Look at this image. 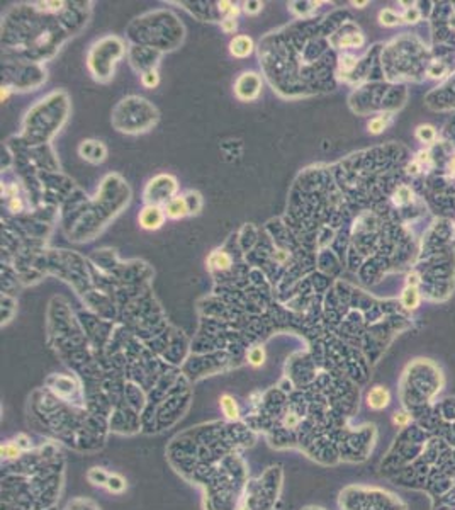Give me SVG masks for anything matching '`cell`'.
Here are the masks:
<instances>
[{"mask_svg":"<svg viewBox=\"0 0 455 510\" xmlns=\"http://www.w3.org/2000/svg\"><path fill=\"white\" fill-rule=\"evenodd\" d=\"M265 359H267V354H265V349L262 345H253L246 350V361L253 367L264 366Z\"/></svg>","mask_w":455,"mask_h":510,"instance_id":"obj_10","label":"cell"},{"mask_svg":"<svg viewBox=\"0 0 455 510\" xmlns=\"http://www.w3.org/2000/svg\"><path fill=\"white\" fill-rule=\"evenodd\" d=\"M230 53L234 58H248L253 53V40L250 36H244V34L234 36L230 41Z\"/></svg>","mask_w":455,"mask_h":510,"instance_id":"obj_5","label":"cell"},{"mask_svg":"<svg viewBox=\"0 0 455 510\" xmlns=\"http://www.w3.org/2000/svg\"><path fill=\"white\" fill-rule=\"evenodd\" d=\"M402 305H404L406 308H410V310H414V308H418L420 305V294H418V289L416 288H408L404 289V293H402Z\"/></svg>","mask_w":455,"mask_h":510,"instance_id":"obj_13","label":"cell"},{"mask_svg":"<svg viewBox=\"0 0 455 510\" xmlns=\"http://www.w3.org/2000/svg\"><path fill=\"white\" fill-rule=\"evenodd\" d=\"M450 174H452V177L455 179V155L452 160H450Z\"/></svg>","mask_w":455,"mask_h":510,"instance_id":"obj_32","label":"cell"},{"mask_svg":"<svg viewBox=\"0 0 455 510\" xmlns=\"http://www.w3.org/2000/svg\"><path fill=\"white\" fill-rule=\"evenodd\" d=\"M410 415L404 413V411H399V413H394V423L398 427H406L410 423Z\"/></svg>","mask_w":455,"mask_h":510,"instance_id":"obj_25","label":"cell"},{"mask_svg":"<svg viewBox=\"0 0 455 510\" xmlns=\"http://www.w3.org/2000/svg\"><path fill=\"white\" fill-rule=\"evenodd\" d=\"M418 284H420L418 276H416V274H411V276L408 277V286H410V288H416Z\"/></svg>","mask_w":455,"mask_h":510,"instance_id":"obj_30","label":"cell"},{"mask_svg":"<svg viewBox=\"0 0 455 510\" xmlns=\"http://www.w3.org/2000/svg\"><path fill=\"white\" fill-rule=\"evenodd\" d=\"M422 170L423 169L420 167V164L416 160H413L410 165H408V174H410V175H418L420 172H422Z\"/></svg>","mask_w":455,"mask_h":510,"instance_id":"obj_29","label":"cell"},{"mask_svg":"<svg viewBox=\"0 0 455 510\" xmlns=\"http://www.w3.org/2000/svg\"><path fill=\"white\" fill-rule=\"evenodd\" d=\"M208 265L212 269H218V271H228L231 267V257L224 250H214L208 257Z\"/></svg>","mask_w":455,"mask_h":510,"instance_id":"obj_8","label":"cell"},{"mask_svg":"<svg viewBox=\"0 0 455 510\" xmlns=\"http://www.w3.org/2000/svg\"><path fill=\"white\" fill-rule=\"evenodd\" d=\"M221 410L228 420H240V406L231 395H221L220 398Z\"/></svg>","mask_w":455,"mask_h":510,"instance_id":"obj_9","label":"cell"},{"mask_svg":"<svg viewBox=\"0 0 455 510\" xmlns=\"http://www.w3.org/2000/svg\"><path fill=\"white\" fill-rule=\"evenodd\" d=\"M390 403V393L384 386H374L367 395V405L372 410H384Z\"/></svg>","mask_w":455,"mask_h":510,"instance_id":"obj_6","label":"cell"},{"mask_svg":"<svg viewBox=\"0 0 455 510\" xmlns=\"http://www.w3.org/2000/svg\"><path fill=\"white\" fill-rule=\"evenodd\" d=\"M7 97H8V89L6 87V89H4V91H2V102H4V101H6V99H7Z\"/></svg>","mask_w":455,"mask_h":510,"instance_id":"obj_33","label":"cell"},{"mask_svg":"<svg viewBox=\"0 0 455 510\" xmlns=\"http://www.w3.org/2000/svg\"><path fill=\"white\" fill-rule=\"evenodd\" d=\"M362 43H364V36L360 33H350V34H345V36L342 38V41H340V46L342 48H357V46H362Z\"/></svg>","mask_w":455,"mask_h":510,"instance_id":"obj_17","label":"cell"},{"mask_svg":"<svg viewBox=\"0 0 455 510\" xmlns=\"http://www.w3.org/2000/svg\"><path fill=\"white\" fill-rule=\"evenodd\" d=\"M218 6H220V11L221 12L228 14V12H230V9H231V6H233V2H228V0H224V2H220Z\"/></svg>","mask_w":455,"mask_h":510,"instance_id":"obj_31","label":"cell"},{"mask_svg":"<svg viewBox=\"0 0 455 510\" xmlns=\"http://www.w3.org/2000/svg\"><path fill=\"white\" fill-rule=\"evenodd\" d=\"M262 7H264V4L256 2V0H252V2H244V12H246L248 16L258 14V12L262 11Z\"/></svg>","mask_w":455,"mask_h":510,"instance_id":"obj_23","label":"cell"},{"mask_svg":"<svg viewBox=\"0 0 455 510\" xmlns=\"http://www.w3.org/2000/svg\"><path fill=\"white\" fill-rule=\"evenodd\" d=\"M78 153L87 162H90V164H100V162L106 160L107 150H106L104 145L100 143V141L85 140V141H82V143H80Z\"/></svg>","mask_w":455,"mask_h":510,"instance_id":"obj_4","label":"cell"},{"mask_svg":"<svg viewBox=\"0 0 455 510\" xmlns=\"http://www.w3.org/2000/svg\"><path fill=\"white\" fill-rule=\"evenodd\" d=\"M20 452H22V449L16 442H7L2 445V456L6 457V459H16V457L20 456Z\"/></svg>","mask_w":455,"mask_h":510,"instance_id":"obj_21","label":"cell"},{"mask_svg":"<svg viewBox=\"0 0 455 510\" xmlns=\"http://www.w3.org/2000/svg\"><path fill=\"white\" fill-rule=\"evenodd\" d=\"M416 138L423 141V143H432L436 138L435 128L430 126V124H422V126L416 128Z\"/></svg>","mask_w":455,"mask_h":510,"instance_id":"obj_14","label":"cell"},{"mask_svg":"<svg viewBox=\"0 0 455 510\" xmlns=\"http://www.w3.org/2000/svg\"><path fill=\"white\" fill-rule=\"evenodd\" d=\"M402 19H404L406 23H416V21L420 19V11H418V9H414V7L408 9L406 14L402 16Z\"/></svg>","mask_w":455,"mask_h":510,"instance_id":"obj_26","label":"cell"},{"mask_svg":"<svg viewBox=\"0 0 455 510\" xmlns=\"http://www.w3.org/2000/svg\"><path fill=\"white\" fill-rule=\"evenodd\" d=\"M379 21L382 26H396L401 21V17L394 11H390V9H384V11L379 12Z\"/></svg>","mask_w":455,"mask_h":510,"instance_id":"obj_20","label":"cell"},{"mask_svg":"<svg viewBox=\"0 0 455 510\" xmlns=\"http://www.w3.org/2000/svg\"><path fill=\"white\" fill-rule=\"evenodd\" d=\"M16 444L19 445L22 451H24V449H29V445H31V444H29V439L26 435H22V434L16 437Z\"/></svg>","mask_w":455,"mask_h":510,"instance_id":"obj_28","label":"cell"},{"mask_svg":"<svg viewBox=\"0 0 455 510\" xmlns=\"http://www.w3.org/2000/svg\"><path fill=\"white\" fill-rule=\"evenodd\" d=\"M87 478H88V481L92 483V485L106 486L107 485V479H109V474H107L102 468H92V469L88 471Z\"/></svg>","mask_w":455,"mask_h":510,"instance_id":"obj_15","label":"cell"},{"mask_svg":"<svg viewBox=\"0 0 455 510\" xmlns=\"http://www.w3.org/2000/svg\"><path fill=\"white\" fill-rule=\"evenodd\" d=\"M389 123H390V116L389 114H380V116H377V118L370 119L367 124V128L372 135H379V133H382L386 128H388Z\"/></svg>","mask_w":455,"mask_h":510,"instance_id":"obj_12","label":"cell"},{"mask_svg":"<svg viewBox=\"0 0 455 510\" xmlns=\"http://www.w3.org/2000/svg\"><path fill=\"white\" fill-rule=\"evenodd\" d=\"M298 423H299V417L296 413H287L284 417V427L286 428H294V427H298Z\"/></svg>","mask_w":455,"mask_h":510,"instance_id":"obj_27","label":"cell"},{"mask_svg":"<svg viewBox=\"0 0 455 510\" xmlns=\"http://www.w3.org/2000/svg\"><path fill=\"white\" fill-rule=\"evenodd\" d=\"M178 186L175 177H172L168 174H160L156 177H153L152 181L146 184V189H144V199L148 204L154 206H165L168 201L175 198V192H177Z\"/></svg>","mask_w":455,"mask_h":510,"instance_id":"obj_1","label":"cell"},{"mask_svg":"<svg viewBox=\"0 0 455 510\" xmlns=\"http://www.w3.org/2000/svg\"><path fill=\"white\" fill-rule=\"evenodd\" d=\"M221 29L224 31L226 34H233L236 29H238V23H236V19H231V17H224V19L221 21Z\"/></svg>","mask_w":455,"mask_h":510,"instance_id":"obj_22","label":"cell"},{"mask_svg":"<svg viewBox=\"0 0 455 510\" xmlns=\"http://www.w3.org/2000/svg\"><path fill=\"white\" fill-rule=\"evenodd\" d=\"M355 65H357V62H355V58H354V57H348V55H345V57H342V58H340V68H342L343 72L354 70Z\"/></svg>","mask_w":455,"mask_h":510,"instance_id":"obj_24","label":"cell"},{"mask_svg":"<svg viewBox=\"0 0 455 510\" xmlns=\"http://www.w3.org/2000/svg\"><path fill=\"white\" fill-rule=\"evenodd\" d=\"M141 84L146 89H154L160 84V75H158V72L154 70V68H148V70L143 72V75H141Z\"/></svg>","mask_w":455,"mask_h":510,"instance_id":"obj_16","label":"cell"},{"mask_svg":"<svg viewBox=\"0 0 455 510\" xmlns=\"http://www.w3.org/2000/svg\"><path fill=\"white\" fill-rule=\"evenodd\" d=\"M106 488L110 493H121V491H124V488H126V481H124L119 474H109Z\"/></svg>","mask_w":455,"mask_h":510,"instance_id":"obj_18","label":"cell"},{"mask_svg":"<svg viewBox=\"0 0 455 510\" xmlns=\"http://www.w3.org/2000/svg\"><path fill=\"white\" fill-rule=\"evenodd\" d=\"M163 209H165L166 218H170V220H182V218L188 216V208L184 196H175L174 199L163 206Z\"/></svg>","mask_w":455,"mask_h":510,"instance_id":"obj_7","label":"cell"},{"mask_svg":"<svg viewBox=\"0 0 455 510\" xmlns=\"http://www.w3.org/2000/svg\"><path fill=\"white\" fill-rule=\"evenodd\" d=\"M165 209L162 206H154V204H146L143 208V211L140 213L138 221L143 230L154 231L158 228H162L163 223H165Z\"/></svg>","mask_w":455,"mask_h":510,"instance_id":"obj_3","label":"cell"},{"mask_svg":"<svg viewBox=\"0 0 455 510\" xmlns=\"http://www.w3.org/2000/svg\"><path fill=\"white\" fill-rule=\"evenodd\" d=\"M262 92V79L256 72H243L234 82V96L243 102L255 101Z\"/></svg>","mask_w":455,"mask_h":510,"instance_id":"obj_2","label":"cell"},{"mask_svg":"<svg viewBox=\"0 0 455 510\" xmlns=\"http://www.w3.org/2000/svg\"><path fill=\"white\" fill-rule=\"evenodd\" d=\"M392 201L396 206H404L411 201V189L408 186H399L398 191L394 192Z\"/></svg>","mask_w":455,"mask_h":510,"instance_id":"obj_19","label":"cell"},{"mask_svg":"<svg viewBox=\"0 0 455 510\" xmlns=\"http://www.w3.org/2000/svg\"><path fill=\"white\" fill-rule=\"evenodd\" d=\"M188 208V214H199L202 209V196L197 191H188L187 194H184Z\"/></svg>","mask_w":455,"mask_h":510,"instance_id":"obj_11","label":"cell"},{"mask_svg":"<svg viewBox=\"0 0 455 510\" xmlns=\"http://www.w3.org/2000/svg\"><path fill=\"white\" fill-rule=\"evenodd\" d=\"M352 4H354V6H357L358 9H362L364 6H367V4H368V2H367V0H366V2H352Z\"/></svg>","mask_w":455,"mask_h":510,"instance_id":"obj_34","label":"cell"}]
</instances>
